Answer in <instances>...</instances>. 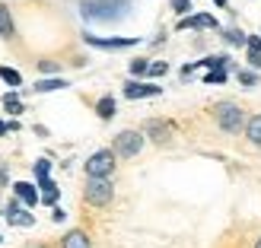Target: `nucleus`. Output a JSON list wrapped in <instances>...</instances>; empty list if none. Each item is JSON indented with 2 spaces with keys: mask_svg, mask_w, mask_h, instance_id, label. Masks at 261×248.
Segmentation results:
<instances>
[{
  "mask_svg": "<svg viewBox=\"0 0 261 248\" xmlns=\"http://www.w3.org/2000/svg\"><path fill=\"white\" fill-rule=\"evenodd\" d=\"M130 7V0H83L80 13L83 19H93V22H112L124 16V10Z\"/></svg>",
  "mask_w": 261,
  "mask_h": 248,
  "instance_id": "f257e3e1",
  "label": "nucleus"
},
{
  "mask_svg": "<svg viewBox=\"0 0 261 248\" xmlns=\"http://www.w3.org/2000/svg\"><path fill=\"white\" fill-rule=\"evenodd\" d=\"M214 121L223 130H229V134H239V130L249 124L245 121V112L236 105V102H220V105H214Z\"/></svg>",
  "mask_w": 261,
  "mask_h": 248,
  "instance_id": "f03ea898",
  "label": "nucleus"
},
{
  "mask_svg": "<svg viewBox=\"0 0 261 248\" xmlns=\"http://www.w3.org/2000/svg\"><path fill=\"white\" fill-rule=\"evenodd\" d=\"M83 198H86V204H93V207H109L112 198H115V188H112L109 178H86Z\"/></svg>",
  "mask_w": 261,
  "mask_h": 248,
  "instance_id": "7ed1b4c3",
  "label": "nucleus"
},
{
  "mask_svg": "<svg viewBox=\"0 0 261 248\" xmlns=\"http://www.w3.org/2000/svg\"><path fill=\"white\" fill-rule=\"evenodd\" d=\"M115 156L112 150H99V153H93L86 159V178H112V172H115Z\"/></svg>",
  "mask_w": 261,
  "mask_h": 248,
  "instance_id": "20e7f679",
  "label": "nucleus"
},
{
  "mask_svg": "<svg viewBox=\"0 0 261 248\" xmlns=\"http://www.w3.org/2000/svg\"><path fill=\"white\" fill-rule=\"evenodd\" d=\"M140 150H143V134H137V130H121L115 137V147H112V153L118 159H134Z\"/></svg>",
  "mask_w": 261,
  "mask_h": 248,
  "instance_id": "39448f33",
  "label": "nucleus"
},
{
  "mask_svg": "<svg viewBox=\"0 0 261 248\" xmlns=\"http://www.w3.org/2000/svg\"><path fill=\"white\" fill-rule=\"evenodd\" d=\"M13 194H16V201H22L25 207H35L42 201V194H38L35 185H29V181H16V185H13Z\"/></svg>",
  "mask_w": 261,
  "mask_h": 248,
  "instance_id": "423d86ee",
  "label": "nucleus"
},
{
  "mask_svg": "<svg viewBox=\"0 0 261 248\" xmlns=\"http://www.w3.org/2000/svg\"><path fill=\"white\" fill-rule=\"evenodd\" d=\"M163 89L160 86H150V83H137V80H130L124 86V96L127 99H147V96H160Z\"/></svg>",
  "mask_w": 261,
  "mask_h": 248,
  "instance_id": "0eeeda50",
  "label": "nucleus"
},
{
  "mask_svg": "<svg viewBox=\"0 0 261 248\" xmlns=\"http://www.w3.org/2000/svg\"><path fill=\"white\" fill-rule=\"evenodd\" d=\"M86 45H93V48H130V45H137V38H99V35H86Z\"/></svg>",
  "mask_w": 261,
  "mask_h": 248,
  "instance_id": "6e6552de",
  "label": "nucleus"
},
{
  "mask_svg": "<svg viewBox=\"0 0 261 248\" xmlns=\"http://www.w3.org/2000/svg\"><path fill=\"white\" fill-rule=\"evenodd\" d=\"M7 219H10L13 226H32V223H35V216L25 213L22 207H19V201H10V207H7Z\"/></svg>",
  "mask_w": 261,
  "mask_h": 248,
  "instance_id": "1a4fd4ad",
  "label": "nucleus"
},
{
  "mask_svg": "<svg viewBox=\"0 0 261 248\" xmlns=\"http://www.w3.org/2000/svg\"><path fill=\"white\" fill-rule=\"evenodd\" d=\"M178 29H217V19L207 13H198V16H185L178 22Z\"/></svg>",
  "mask_w": 261,
  "mask_h": 248,
  "instance_id": "9d476101",
  "label": "nucleus"
},
{
  "mask_svg": "<svg viewBox=\"0 0 261 248\" xmlns=\"http://www.w3.org/2000/svg\"><path fill=\"white\" fill-rule=\"evenodd\" d=\"M61 248H93V242H89V236L83 229H70L67 236L61 239Z\"/></svg>",
  "mask_w": 261,
  "mask_h": 248,
  "instance_id": "9b49d317",
  "label": "nucleus"
},
{
  "mask_svg": "<svg viewBox=\"0 0 261 248\" xmlns=\"http://www.w3.org/2000/svg\"><path fill=\"white\" fill-rule=\"evenodd\" d=\"M245 51H249V64H252V67H261V35H249Z\"/></svg>",
  "mask_w": 261,
  "mask_h": 248,
  "instance_id": "f8f14e48",
  "label": "nucleus"
},
{
  "mask_svg": "<svg viewBox=\"0 0 261 248\" xmlns=\"http://www.w3.org/2000/svg\"><path fill=\"white\" fill-rule=\"evenodd\" d=\"M245 137H249L252 147H261V115L249 118V124H245Z\"/></svg>",
  "mask_w": 261,
  "mask_h": 248,
  "instance_id": "ddd939ff",
  "label": "nucleus"
},
{
  "mask_svg": "<svg viewBox=\"0 0 261 248\" xmlns=\"http://www.w3.org/2000/svg\"><path fill=\"white\" fill-rule=\"evenodd\" d=\"M147 134L156 143H166L169 140V124H163V121H147Z\"/></svg>",
  "mask_w": 261,
  "mask_h": 248,
  "instance_id": "4468645a",
  "label": "nucleus"
},
{
  "mask_svg": "<svg viewBox=\"0 0 261 248\" xmlns=\"http://www.w3.org/2000/svg\"><path fill=\"white\" fill-rule=\"evenodd\" d=\"M38 188H42V191H38V194H42V204H55V201H58V185H55L51 178L38 181Z\"/></svg>",
  "mask_w": 261,
  "mask_h": 248,
  "instance_id": "2eb2a0df",
  "label": "nucleus"
},
{
  "mask_svg": "<svg viewBox=\"0 0 261 248\" xmlns=\"http://www.w3.org/2000/svg\"><path fill=\"white\" fill-rule=\"evenodd\" d=\"M13 32H16V25H13V16H10V10L0 4V35H4V38H13Z\"/></svg>",
  "mask_w": 261,
  "mask_h": 248,
  "instance_id": "dca6fc26",
  "label": "nucleus"
},
{
  "mask_svg": "<svg viewBox=\"0 0 261 248\" xmlns=\"http://www.w3.org/2000/svg\"><path fill=\"white\" fill-rule=\"evenodd\" d=\"M96 115H99L102 121H109L112 115H115V99H112V96H102V99L96 102Z\"/></svg>",
  "mask_w": 261,
  "mask_h": 248,
  "instance_id": "f3484780",
  "label": "nucleus"
},
{
  "mask_svg": "<svg viewBox=\"0 0 261 248\" xmlns=\"http://www.w3.org/2000/svg\"><path fill=\"white\" fill-rule=\"evenodd\" d=\"M55 89H67V80H38L35 93H55Z\"/></svg>",
  "mask_w": 261,
  "mask_h": 248,
  "instance_id": "a211bd4d",
  "label": "nucleus"
},
{
  "mask_svg": "<svg viewBox=\"0 0 261 248\" xmlns=\"http://www.w3.org/2000/svg\"><path fill=\"white\" fill-rule=\"evenodd\" d=\"M0 80H4L7 86H22L19 70H13V67H0Z\"/></svg>",
  "mask_w": 261,
  "mask_h": 248,
  "instance_id": "6ab92c4d",
  "label": "nucleus"
},
{
  "mask_svg": "<svg viewBox=\"0 0 261 248\" xmlns=\"http://www.w3.org/2000/svg\"><path fill=\"white\" fill-rule=\"evenodd\" d=\"M4 108H7L10 115H19V112H22V102H19V96H16V93H7V96H4Z\"/></svg>",
  "mask_w": 261,
  "mask_h": 248,
  "instance_id": "aec40b11",
  "label": "nucleus"
},
{
  "mask_svg": "<svg viewBox=\"0 0 261 248\" xmlns=\"http://www.w3.org/2000/svg\"><path fill=\"white\" fill-rule=\"evenodd\" d=\"M204 83H207V86H217V83L223 86V83H226V70H207Z\"/></svg>",
  "mask_w": 261,
  "mask_h": 248,
  "instance_id": "412c9836",
  "label": "nucleus"
},
{
  "mask_svg": "<svg viewBox=\"0 0 261 248\" xmlns=\"http://www.w3.org/2000/svg\"><path fill=\"white\" fill-rule=\"evenodd\" d=\"M48 172H51V162H48V159H38V162H35V178H38V181H45Z\"/></svg>",
  "mask_w": 261,
  "mask_h": 248,
  "instance_id": "4be33fe9",
  "label": "nucleus"
},
{
  "mask_svg": "<svg viewBox=\"0 0 261 248\" xmlns=\"http://www.w3.org/2000/svg\"><path fill=\"white\" fill-rule=\"evenodd\" d=\"M226 42H229V45H245L249 38H245L239 29H229V32H226Z\"/></svg>",
  "mask_w": 261,
  "mask_h": 248,
  "instance_id": "5701e85b",
  "label": "nucleus"
},
{
  "mask_svg": "<svg viewBox=\"0 0 261 248\" xmlns=\"http://www.w3.org/2000/svg\"><path fill=\"white\" fill-rule=\"evenodd\" d=\"M239 83L242 86H258V76L252 70H239Z\"/></svg>",
  "mask_w": 261,
  "mask_h": 248,
  "instance_id": "b1692460",
  "label": "nucleus"
},
{
  "mask_svg": "<svg viewBox=\"0 0 261 248\" xmlns=\"http://www.w3.org/2000/svg\"><path fill=\"white\" fill-rule=\"evenodd\" d=\"M130 73H134V76L150 73V64H147V61H134V64H130Z\"/></svg>",
  "mask_w": 261,
  "mask_h": 248,
  "instance_id": "393cba45",
  "label": "nucleus"
},
{
  "mask_svg": "<svg viewBox=\"0 0 261 248\" xmlns=\"http://www.w3.org/2000/svg\"><path fill=\"white\" fill-rule=\"evenodd\" d=\"M172 10L175 13H188L191 10V0H172Z\"/></svg>",
  "mask_w": 261,
  "mask_h": 248,
  "instance_id": "a878e982",
  "label": "nucleus"
},
{
  "mask_svg": "<svg viewBox=\"0 0 261 248\" xmlns=\"http://www.w3.org/2000/svg\"><path fill=\"white\" fill-rule=\"evenodd\" d=\"M166 70H169L166 64H150V73H153V76H160V73H166Z\"/></svg>",
  "mask_w": 261,
  "mask_h": 248,
  "instance_id": "bb28decb",
  "label": "nucleus"
},
{
  "mask_svg": "<svg viewBox=\"0 0 261 248\" xmlns=\"http://www.w3.org/2000/svg\"><path fill=\"white\" fill-rule=\"evenodd\" d=\"M64 216H67V213H64V210H61V207H55V213H51V219H55V223H61V219H64Z\"/></svg>",
  "mask_w": 261,
  "mask_h": 248,
  "instance_id": "cd10ccee",
  "label": "nucleus"
},
{
  "mask_svg": "<svg viewBox=\"0 0 261 248\" xmlns=\"http://www.w3.org/2000/svg\"><path fill=\"white\" fill-rule=\"evenodd\" d=\"M7 130H10V124H7V121H0V137H4Z\"/></svg>",
  "mask_w": 261,
  "mask_h": 248,
  "instance_id": "c85d7f7f",
  "label": "nucleus"
},
{
  "mask_svg": "<svg viewBox=\"0 0 261 248\" xmlns=\"http://www.w3.org/2000/svg\"><path fill=\"white\" fill-rule=\"evenodd\" d=\"M214 4H217V7H226V0H214Z\"/></svg>",
  "mask_w": 261,
  "mask_h": 248,
  "instance_id": "c756f323",
  "label": "nucleus"
},
{
  "mask_svg": "<svg viewBox=\"0 0 261 248\" xmlns=\"http://www.w3.org/2000/svg\"><path fill=\"white\" fill-rule=\"evenodd\" d=\"M255 248H261V239H255Z\"/></svg>",
  "mask_w": 261,
  "mask_h": 248,
  "instance_id": "7c9ffc66",
  "label": "nucleus"
},
{
  "mask_svg": "<svg viewBox=\"0 0 261 248\" xmlns=\"http://www.w3.org/2000/svg\"><path fill=\"white\" fill-rule=\"evenodd\" d=\"M32 248H45V245H32Z\"/></svg>",
  "mask_w": 261,
  "mask_h": 248,
  "instance_id": "2f4dec72",
  "label": "nucleus"
},
{
  "mask_svg": "<svg viewBox=\"0 0 261 248\" xmlns=\"http://www.w3.org/2000/svg\"><path fill=\"white\" fill-rule=\"evenodd\" d=\"M0 181H4V172H0Z\"/></svg>",
  "mask_w": 261,
  "mask_h": 248,
  "instance_id": "473e14b6",
  "label": "nucleus"
}]
</instances>
